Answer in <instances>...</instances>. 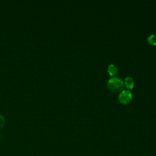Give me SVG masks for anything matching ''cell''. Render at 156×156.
<instances>
[{
  "mask_svg": "<svg viewBox=\"0 0 156 156\" xmlns=\"http://www.w3.org/2000/svg\"><path fill=\"white\" fill-rule=\"evenodd\" d=\"M108 88L112 92H118L124 86L123 80L119 77H112L108 82Z\"/></svg>",
  "mask_w": 156,
  "mask_h": 156,
  "instance_id": "6da1fadb",
  "label": "cell"
},
{
  "mask_svg": "<svg viewBox=\"0 0 156 156\" xmlns=\"http://www.w3.org/2000/svg\"><path fill=\"white\" fill-rule=\"evenodd\" d=\"M132 96L133 95L132 92H130L129 90H124L120 93L118 99L121 103L126 104L131 101L132 99Z\"/></svg>",
  "mask_w": 156,
  "mask_h": 156,
  "instance_id": "7a4b0ae2",
  "label": "cell"
},
{
  "mask_svg": "<svg viewBox=\"0 0 156 156\" xmlns=\"http://www.w3.org/2000/svg\"><path fill=\"white\" fill-rule=\"evenodd\" d=\"M108 70L109 73L111 76H114V75H115L118 72V68L115 65L112 63L109 65Z\"/></svg>",
  "mask_w": 156,
  "mask_h": 156,
  "instance_id": "3957f363",
  "label": "cell"
},
{
  "mask_svg": "<svg viewBox=\"0 0 156 156\" xmlns=\"http://www.w3.org/2000/svg\"><path fill=\"white\" fill-rule=\"evenodd\" d=\"M125 83L127 88H132L134 85V81L132 77L128 76L125 78Z\"/></svg>",
  "mask_w": 156,
  "mask_h": 156,
  "instance_id": "277c9868",
  "label": "cell"
},
{
  "mask_svg": "<svg viewBox=\"0 0 156 156\" xmlns=\"http://www.w3.org/2000/svg\"><path fill=\"white\" fill-rule=\"evenodd\" d=\"M147 41L151 45H156V34H151L148 37H147Z\"/></svg>",
  "mask_w": 156,
  "mask_h": 156,
  "instance_id": "5b68a950",
  "label": "cell"
},
{
  "mask_svg": "<svg viewBox=\"0 0 156 156\" xmlns=\"http://www.w3.org/2000/svg\"><path fill=\"white\" fill-rule=\"evenodd\" d=\"M4 124H5V118L2 115L0 114V129L3 127Z\"/></svg>",
  "mask_w": 156,
  "mask_h": 156,
  "instance_id": "8992f818",
  "label": "cell"
}]
</instances>
